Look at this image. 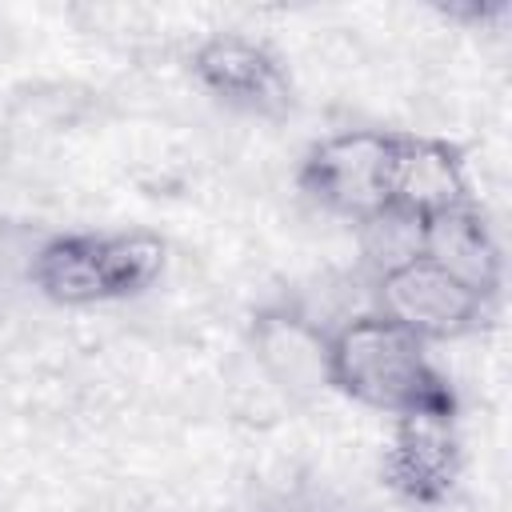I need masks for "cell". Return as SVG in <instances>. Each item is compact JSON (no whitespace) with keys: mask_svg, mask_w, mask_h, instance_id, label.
<instances>
[{"mask_svg":"<svg viewBox=\"0 0 512 512\" xmlns=\"http://www.w3.org/2000/svg\"><path fill=\"white\" fill-rule=\"evenodd\" d=\"M248 352L260 376L288 400L312 404L328 388V328L296 300H268L248 316Z\"/></svg>","mask_w":512,"mask_h":512,"instance_id":"6","label":"cell"},{"mask_svg":"<svg viewBox=\"0 0 512 512\" xmlns=\"http://www.w3.org/2000/svg\"><path fill=\"white\" fill-rule=\"evenodd\" d=\"M372 312L400 324L424 344H448L476 336L492 320L496 300H488L424 252H408L376 272Z\"/></svg>","mask_w":512,"mask_h":512,"instance_id":"3","label":"cell"},{"mask_svg":"<svg viewBox=\"0 0 512 512\" xmlns=\"http://www.w3.org/2000/svg\"><path fill=\"white\" fill-rule=\"evenodd\" d=\"M460 416H400L392 420L388 448L380 456L384 488L412 508H440L452 500L464 472Z\"/></svg>","mask_w":512,"mask_h":512,"instance_id":"7","label":"cell"},{"mask_svg":"<svg viewBox=\"0 0 512 512\" xmlns=\"http://www.w3.org/2000/svg\"><path fill=\"white\" fill-rule=\"evenodd\" d=\"M416 252H424L428 260H436L440 268H448L452 276H460L464 284L484 292L488 300H500L504 248H500V240H496V232H492V224L476 200L420 224L416 228Z\"/></svg>","mask_w":512,"mask_h":512,"instance_id":"9","label":"cell"},{"mask_svg":"<svg viewBox=\"0 0 512 512\" xmlns=\"http://www.w3.org/2000/svg\"><path fill=\"white\" fill-rule=\"evenodd\" d=\"M328 388L388 420L460 416V396L428 344L372 308L328 328Z\"/></svg>","mask_w":512,"mask_h":512,"instance_id":"1","label":"cell"},{"mask_svg":"<svg viewBox=\"0 0 512 512\" xmlns=\"http://www.w3.org/2000/svg\"><path fill=\"white\" fill-rule=\"evenodd\" d=\"M188 72L212 104L236 116L276 124L296 112V80L284 56L248 32H208L192 48Z\"/></svg>","mask_w":512,"mask_h":512,"instance_id":"5","label":"cell"},{"mask_svg":"<svg viewBox=\"0 0 512 512\" xmlns=\"http://www.w3.org/2000/svg\"><path fill=\"white\" fill-rule=\"evenodd\" d=\"M472 204V180L464 152L444 136L396 132L388 168V216L412 228Z\"/></svg>","mask_w":512,"mask_h":512,"instance_id":"8","label":"cell"},{"mask_svg":"<svg viewBox=\"0 0 512 512\" xmlns=\"http://www.w3.org/2000/svg\"><path fill=\"white\" fill-rule=\"evenodd\" d=\"M392 140L388 128H340L312 140L296 168L300 192L328 216L360 228L376 224L388 216Z\"/></svg>","mask_w":512,"mask_h":512,"instance_id":"4","label":"cell"},{"mask_svg":"<svg viewBox=\"0 0 512 512\" xmlns=\"http://www.w3.org/2000/svg\"><path fill=\"white\" fill-rule=\"evenodd\" d=\"M168 240L148 228H68L28 256V284L56 308L124 304L160 284Z\"/></svg>","mask_w":512,"mask_h":512,"instance_id":"2","label":"cell"}]
</instances>
